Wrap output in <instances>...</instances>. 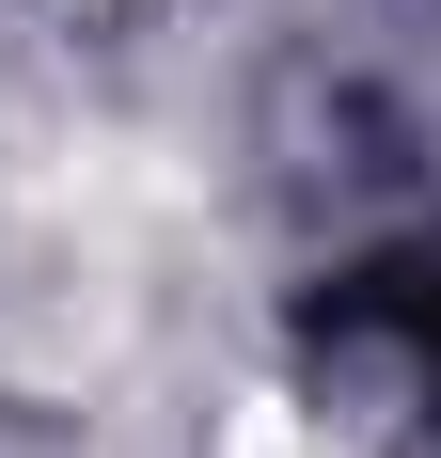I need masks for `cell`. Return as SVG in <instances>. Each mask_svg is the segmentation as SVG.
Wrapping results in <instances>:
<instances>
[{"mask_svg": "<svg viewBox=\"0 0 441 458\" xmlns=\"http://www.w3.org/2000/svg\"><path fill=\"white\" fill-rule=\"evenodd\" d=\"M220 458H331V443H315V427L284 411V395H237V427H220Z\"/></svg>", "mask_w": 441, "mask_h": 458, "instance_id": "cell-1", "label": "cell"}]
</instances>
